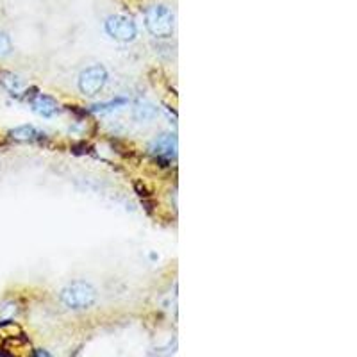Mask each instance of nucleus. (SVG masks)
Here are the masks:
<instances>
[{"label":"nucleus","instance_id":"obj_1","mask_svg":"<svg viewBox=\"0 0 357 357\" xmlns=\"http://www.w3.org/2000/svg\"><path fill=\"white\" fill-rule=\"evenodd\" d=\"M61 304L72 311H86L97 302V289L86 280H73L61 291Z\"/></svg>","mask_w":357,"mask_h":357},{"label":"nucleus","instance_id":"obj_2","mask_svg":"<svg viewBox=\"0 0 357 357\" xmlns=\"http://www.w3.org/2000/svg\"><path fill=\"white\" fill-rule=\"evenodd\" d=\"M145 25L154 38H170L174 34V13L162 4L146 8Z\"/></svg>","mask_w":357,"mask_h":357},{"label":"nucleus","instance_id":"obj_3","mask_svg":"<svg viewBox=\"0 0 357 357\" xmlns=\"http://www.w3.org/2000/svg\"><path fill=\"white\" fill-rule=\"evenodd\" d=\"M107 82V70L102 65H91L79 75V89L86 97H95Z\"/></svg>","mask_w":357,"mask_h":357},{"label":"nucleus","instance_id":"obj_4","mask_svg":"<svg viewBox=\"0 0 357 357\" xmlns=\"http://www.w3.org/2000/svg\"><path fill=\"white\" fill-rule=\"evenodd\" d=\"M106 33L116 41H132L138 36V27L132 18L123 17V15H113L106 20Z\"/></svg>","mask_w":357,"mask_h":357},{"label":"nucleus","instance_id":"obj_5","mask_svg":"<svg viewBox=\"0 0 357 357\" xmlns=\"http://www.w3.org/2000/svg\"><path fill=\"white\" fill-rule=\"evenodd\" d=\"M149 151L159 161H172L177 155V136L172 132L159 134L151 142Z\"/></svg>","mask_w":357,"mask_h":357},{"label":"nucleus","instance_id":"obj_6","mask_svg":"<svg viewBox=\"0 0 357 357\" xmlns=\"http://www.w3.org/2000/svg\"><path fill=\"white\" fill-rule=\"evenodd\" d=\"M31 107H33L34 113L40 114V116L43 118H50L54 116V114L59 113V104H57V100H54L52 97H49V95L45 93L34 95V97L31 98Z\"/></svg>","mask_w":357,"mask_h":357},{"label":"nucleus","instance_id":"obj_7","mask_svg":"<svg viewBox=\"0 0 357 357\" xmlns=\"http://www.w3.org/2000/svg\"><path fill=\"white\" fill-rule=\"evenodd\" d=\"M9 136L13 139H17V142H24V143H34V142H43L47 138V134L43 130L36 129L34 126H20L17 129L9 130Z\"/></svg>","mask_w":357,"mask_h":357},{"label":"nucleus","instance_id":"obj_8","mask_svg":"<svg viewBox=\"0 0 357 357\" xmlns=\"http://www.w3.org/2000/svg\"><path fill=\"white\" fill-rule=\"evenodd\" d=\"M159 109L149 100H139L134 102V107H132V116L136 122H152L155 116H158Z\"/></svg>","mask_w":357,"mask_h":357},{"label":"nucleus","instance_id":"obj_9","mask_svg":"<svg viewBox=\"0 0 357 357\" xmlns=\"http://www.w3.org/2000/svg\"><path fill=\"white\" fill-rule=\"evenodd\" d=\"M0 84L4 86L9 93L15 95V97H20L25 89V82L22 81L18 75H15V73H11V72H6L0 75Z\"/></svg>","mask_w":357,"mask_h":357},{"label":"nucleus","instance_id":"obj_10","mask_svg":"<svg viewBox=\"0 0 357 357\" xmlns=\"http://www.w3.org/2000/svg\"><path fill=\"white\" fill-rule=\"evenodd\" d=\"M127 98H113V100H107V102H98V104H93L91 106V113H97V114H107V113H113V111L120 109L127 104Z\"/></svg>","mask_w":357,"mask_h":357},{"label":"nucleus","instance_id":"obj_11","mask_svg":"<svg viewBox=\"0 0 357 357\" xmlns=\"http://www.w3.org/2000/svg\"><path fill=\"white\" fill-rule=\"evenodd\" d=\"M11 52H13L11 38H9L6 33H0V59L8 57Z\"/></svg>","mask_w":357,"mask_h":357},{"label":"nucleus","instance_id":"obj_12","mask_svg":"<svg viewBox=\"0 0 357 357\" xmlns=\"http://www.w3.org/2000/svg\"><path fill=\"white\" fill-rule=\"evenodd\" d=\"M33 357H54L52 354L49 352V350H43V349H40V350H36V352H34V356Z\"/></svg>","mask_w":357,"mask_h":357}]
</instances>
